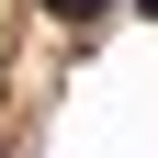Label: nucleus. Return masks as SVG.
I'll list each match as a JSON object with an SVG mask.
<instances>
[{
  "instance_id": "nucleus-1",
  "label": "nucleus",
  "mask_w": 158,
  "mask_h": 158,
  "mask_svg": "<svg viewBox=\"0 0 158 158\" xmlns=\"http://www.w3.org/2000/svg\"><path fill=\"white\" fill-rule=\"evenodd\" d=\"M45 11H56V23H102L113 0H45Z\"/></svg>"
},
{
  "instance_id": "nucleus-2",
  "label": "nucleus",
  "mask_w": 158,
  "mask_h": 158,
  "mask_svg": "<svg viewBox=\"0 0 158 158\" xmlns=\"http://www.w3.org/2000/svg\"><path fill=\"white\" fill-rule=\"evenodd\" d=\"M135 11H158V0H135Z\"/></svg>"
}]
</instances>
